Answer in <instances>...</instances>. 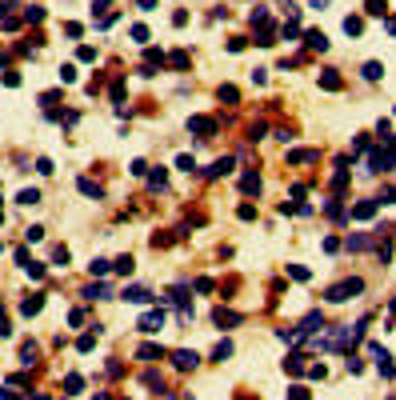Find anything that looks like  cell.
Returning a JSON list of instances; mask_svg holds the SVG:
<instances>
[{"label":"cell","instance_id":"cell-48","mask_svg":"<svg viewBox=\"0 0 396 400\" xmlns=\"http://www.w3.org/2000/svg\"><path fill=\"white\" fill-rule=\"evenodd\" d=\"M324 4H328V0H312V8H324Z\"/></svg>","mask_w":396,"mask_h":400},{"label":"cell","instance_id":"cell-20","mask_svg":"<svg viewBox=\"0 0 396 400\" xmlns=\"http://www.w3.org/2000/svg\"><path fill=\"white\" fill-rule=\"evenodd\" d=\"M240 188H244V192H260V176H256V172H248L244 180H240Z\"/></svg>","mask_w":396,"mask_h":400},{"label":"cell","instance_id":"cell-17","mask_svg":"<svg viewBox=\"0 0 396 400\" xmlns=\"http://www.w3.org/2000/svg\"><path fill=\"white\" fill-rule=\"evenodd\" d=\"M84 296H88V300H104V296H108V284H88Z\"/></svg>","mask_w":396,"mask_h":400},{"label":"cell","instance_id":"cell-39","mask_svg":"<svg viewBox=\"0 0 396 400\" xmlns=\"http://www.w3.org/2000/svg\"><path fill=\"white\" fill-rule=\"evenodd\" d=\"M288 272L296 276V280H308V268H300V264H288Z\"/></svg>","mask_w":396,"mask_h":400},{"label":"cell","instance_id":"cell-31","mask_svg":"<svg viewBox=\"0 0 396 400\" xmlns=\"http://www.w3.org/2000/svg\"><path fill=\"white\" fill-rule=\"evenodd\" d=\"M36 200H40L36 188H24V192H20V204H36Z\"/></svg>","mask_w":396,"mask_h":400},{"label":"cell","instance_id":"cell-40","mask_svg":"<svg viewBox=\"0 0 396 400\" xmlns=\"http://www.w3.org/2000/svg\"><path fill=\"white\" fill-rule=\"evenodd\" d=\"M28 276H32V280H44V264H28Z\"/></svg>","mask_w":396,"mask_h":400},{"label":"cell","instance_id":"cell-1","mask_svg":"<svg viewBox=\"0 0 396 400\" xmlns=\"http://www.w3.org/2000/svg\"><path fill=\"white\" fill-rule=\"evenodd\" d=\"M360 288H364V280H340V284H332L324 296H328L332 304H344V300H348V296H356Z\"/></svg>","mask_w":396,"mask_h":400},{"label":"cell","instance_id":"cell-44","mask_svg":"<svg viewBox=\"0 0 396 400\" xmlns=\"http://www.w3.org/2000/svg\"><path fill=\"white\" fill-rule=\"evenodd\" d=\"M8 332H12V328H8V316L0 312V336H8Z\"/></svg>","mask_w":396,"mask_h":400},{"label":"cell","instance_id":"cell-13","mask_svg":"<svg viewBox=\"0 0 396 400\" xmlns=\"http://www.w3.org/2000/svg\"><path fill=\"white\" fill-rule=\"evenodd\" d=\"M288 160H292V164H308V160H316V152H308V148H296V152H288Z\"/></svg>","mask_w":396,"mask_h":400},{"label":"cell","instance_id":"cell-32","mask_svg":"<svg viewBox=\"0 0 396 400\" xmlns=\"http://www.w3.org/2000/svg\"><path fill=\"white\" fill-rule=\"evenodd\" d=\"M152 64H164V52H160V48H148V68H152Z\"/></svg>","mask_w":396,"mask_h":400},{"label":"cell","instance_id":"cell-30","mask_svg":"<svg viewBox=\"0 0 396 400\" xmlns=\"http://www.w3.org/2000/svg\"><path fill=\"white\" fill-rule=\"evenodd\" d=\"M132 40H136V44L148 40V28H144V24H132Z\"/></svg>","mask_w":396,"mask_h":400},{"label":"cell","instance_id":"cell-43","mask_svg":"<svg viewBox=\"0 0 396 400\" xmlns=\"http://www.w3.org/2000/svg\"><path fill=\"white\" fill-rule=\"evenodd\" d=\"M0 400H24V396H16L12 388H0Z\"/></svg>","mask_w":396,"mask_h":400},{"label":"cell","instance_id":"cell-42","mask_svg":"<svg viewBox=\"0 0 396 400\" xmlns=\"http://www.w3.org/2000/svg\"><path fill=\"white\" fill-rule=\"evenodd\" d=\"M128 172H132V176H144V172H148V164H144V160H132V168H128Z\"/></svg>","mask_w":396,"mask_h":400},{"label":"cell","instance_id":"cell-3","mask_svg":"<svg viewBox=\"0 0 396 400\" xmlns=\"http://www.w3.org/2000/svg\"><path fill=\"white\" fill-rule=\"evenodd\" d=\"M196 360H200V356H196V352H188V348H176V352H172V364L180 368V372H188V368H196Z\"/></svg>","mask_w":396,"mask_h":400},{"label":"cell","instance_id":"cell-12","mask_svg":"<svg viewBox=\"0 0 396 400\" xmlns=\"http://www.w3.org/2000/svg\"><path fill=\"white\" fill-rule=\"evenodd\" d=\"M80 192H84V196H92V200H100V196H104V192H100V184H96V180H88V176L80 180Z\"/></svg>","mask_w":396,"mask_h":400},{"label":"cell","instance_id":"cell-29","mask_svg":"<svg viewBox=\"0 0 396 400\" xmlns=\"http://www.w3.org/2000/svg\"><path fill=\"white\" fill-rule=\"evenodd\" d=\"M24 20H28V24H36V20H44V8H24Z\"/></svg>","mask_w":396,"mask_h":400},{"label":"cell","instance_id":"cell-19","mask_svg":"<svg viewBox=\"0 0 396 400\" xmlns=\"http://www.w3.org/2000/svg\"><path fill=\"white\" fill-rule=\"evenodd\" d=\"M212 320H216V324H236L240 316H236V312H228V308H216V312H212Z\"/></svg>","mask_w":396,"mask_h":400},{"label":"cell","instance_id":"cell-11","mask_svg":"<svg viewBox=\"0 0 396 400\" xmlns=\"http://www.w3.org/2000/svg\"><path fill=\"white\" fill-rule=\"evenodd\" d=\"M40 308H44V300H40V296H28V300L20 304V312H24V316H36Z\"/></svg>","mask_w":396,"mask_h":400},{"label":"cell","instance_id":"cell-22","mask_svg":"<svg viewBox=\"0 0 396 400\" xmlns=\"http://www.w3.org/2000/svg\"><path fill=\"white\" fill-rule=\"evenodd\" d=\"M108 268H112V264H108V260H100V256H96V260H92V264H88V272H92V276H104V272H108Z\"/></svg>","mask_w":396,"mask_h":400},{"label":"cell","instance_id":"cell-16","mask_svg":"<svg viewBox=\"0 0 396 400\" xmlns=\"http://www.w3.org/2000/svg\"><path fill=\"white\" fill-rule=\"evenodd\" d=\"M344 32H348V36H360V32H364V20H360V16H348V20H344Z\"/></svg>","mask_w":396,"mask_h":400},{"label":"cell","instance_id":"cell-46","mask_svg":"<svg viewBox=\"0 0 396 400\" xmlns=\"http://www.w3.org/2000/svg\"><path fill=\"white\" fill-rule=\"evenodd\" d=\"M140 8L148 12V8H156V0H140Z\"/></svg>","mask_w":396,"mask_h":400},{"label":"cell","instance_id":"cell-26","mask_svg":"<svg viewBox=\"0 0 396 400\" xmlns=\"http://www.w3.org/2000/svg\"><path fill=\"white\" fill-rule=\"evenodd\" d=\"M288 400H308V388H304V384H292V388H288Z\"/></svg>","mask_w":396,"mask_h":400},{"label":"cell","instance_id":"cell-10","mask_svg":"<svg viewBox=\"0 0 396 400\" xmlns=\"http://www.w3.org/2000/svg\"><path fill=\"white\" fill-rule=\"evenodd\" d=\"M320 88H328V92H340V88H344V80H340L336 72H324V76H320Z\"/></svg>","mask_w":396,"mask_h":400},{"label":"cell","instance_id":"cell-8","mask_svg":"<svg viewBox=\"0 0 396 400\" xmlns=\"http://www.w3.org/2000/svg\"><path fill=\"white\" fill-rule=\"evenodd\" d=\"M232 164H236L232 156H220L216 164H212V168H208V180H216V176H224V172H232Z\"/></svg>","mask_w":396,"mask_h":400},{"label":"cell","instance_id":"cell-37","mask_svg":"<svg viewBox=\"0 0 396 400\" xmlns=\"http://www.w3.org/2000/svg\"><path fill=\"white\" fill-rule=\"evenodd\" d=\"M24 236H28V240H32V244H36V240H44V228H40V224H32V228H28Z\"/></svg>","mask_w":396,"mask_h":400},{"label":"cell","instance_id":"cell-41","mask_svg":"<svg viewBox=\"0 0 396 400\" xmlns=\"http://www.w3.org/2000/svg\"><path fill=\"white\" fill-rule=\"evenodd\" d=\"M176 168H184V172H192L196 164H192V156H176Z\"/></svg>","mask_w":396,"mask_h":400},{"label":"cell","instance_id":"cell-38","mask_svg":"<svg viewBox=\"0 0 396 400\" xmlns=\"http://www.w3.org/2000/svg\"><path fill=\"white\" fill-rule=\"evenodd\" d=\"M36 172H40V176H48V172H52V160H48V156H40V160H36Z\"/></svg>","mask_w":396,"mask_h":400},{"label":"cell","instance_id":"cell-28","mask_svg":"<svg viewBox=\"0 0 396 400\" xmlns=\"http://www.w3.org/2000/svg\"><path fill=\"white\" fill-rule=\"evenodd\" d=\"M168 60H172V68H188V52H172Z\"/></svg>","mask_w":396,"mask_h":400},{"label":"cell","instance_id":"cell-5","mask_svg":"<svg viewBox=\"0 0 396 400\" xmlns=\"http://www.w3.org/2000/svg\"><path fill=\"white\" fill-rule=\"evenodd\" d=\"M372 216H376V200H360L352 208V220H372Z\"/></svg>","mask_w":396,"mask_h":400},{"label":"cell","instance_id":"cell-25","mask_svg":"<svg viewBox=\"0 0 396 400\" xmlns=\"http://www.w3.org/2000/svg\"><path fill=\"white\" fill-rule=\"evenodd\" d=\"M384 12H388L384 0H368V16H384Z\"/></svg>","mask_w":396,"mask_h":400},{"label":"cell","instance_id":"cell-9","mask_svg":"<svg viewBox=\"0 0 396 400\" xmlns=\"http://www.w3.org/2000/svg\"><path fill=\"white\" fill-rule=\"evenodd\" d=\"M136 356H140V360H160V356H164V348H160V344H140V348H136Z\"/></svg>","mask_w":396,"mask_h":400},{"label":"cell","instance_id":"cell-15","mask_svg":"<svg viewBox=\"0 0 396 400\" xmlns=\"http://www.w3.org/2000/svg\"><path fill=\"white\" fill-rule=\"evenodd\" d=\"M384 76V64H376V60H368L364 64V80H380Z\"/></svg>","mask_w":396,"mask_h":400},{"label":"cell","instance_id":"cell-24","mask_svg":"<svg viewBox=\"0 0 396 400\" xmlns=\"http://www.w3.org/2000/svg\"><path fill=\"white\" fill-rule=\"evenodd\" d=\"M52 260H56V264H68V260H72V252L64 248V244H60V248H52Z\"/></svg>","mask_w":396,"mask_h":400},{"label":"cell","instance_id":"cell-4","mask_svg":"<svg viewBox=\"0 0 396 400\" xmlns=\"http://www.w3.org/2000/svg\"><path fill=\"white\" fill-rule=\"evenodd\" d=\"M188 132L212 136V132H216V120H208V116H192V120H188Z\"/></svg>","mask_w":396,"mask_h":400},{"label":"cell","instance_id":"cell-49","mask_svg":"<svg viewBox=\"0 0 396 400\" xmlns=\"http://www.w3.org/2000/svg\"><path fill=\"white\" fill-rule=\"evenodd\" d=\"M96 400H108V396H96Z\"/></svg>","mask_w":396,"mask_h":400},{"label":"cell","instance_id":"cell-35","mask_svg":"<svg viewBox=\"0 0 396 400\" xmlns=\"http://www.w3.org/2000/svg\"><path fill=\"white\" fill-rule=\"evenodd\" d=\"M220 100H228V104H236V88H232V84H224V88H220Z\"/></svg>","mask_w":396,"mask_h":400},{"label":"cell","instance_id":"cell-33","mask_svg":"<svg viewBox=\"0 0 396 400\" xmlns=\"http://www.w3.org/2000/svg\"><path fill=\"white\" fill-rule=\"evenodd\" d=\"M64 388H68V392H80V388H84V380H80V376H76V372H72V376H68V380H64Z\"/></svg>","mask_w":396,"mask_h":400},{"label":"cell","instance_id":"cell-34","mask_svg":"<svg viewBox=\"0 0 396 400\" xmlns=\"http://www.w3.org/2000/svg\"><path fill=\"white\" fill-rule=\"evenodd\" d=\"M308 376H312V380H324V376H328V368H324V364H312V368H308Z\"/></svg>","mask_w":396,"mask_h":400},{"label":"cell","instance_id":"cell-2","mask_svg":"<svg viewBox=\"0 0 396 400\" xmlns=\"http://www.w3.org/2000/svg\"><path fill=\"white\" fill-rule=\"evenodd\" d=\"M164 320H168V316H164V308H152V312H144V316H140V332H160V328H164Z\"/></svg>","mask_w":396,"mask_h":400},{"label":"cell","instance_id":"cell-47","mask_svg":"<svg viewBox=\"0 0 396 400\" xmlns=\"http://www.w3.org/2000/svg\"><path fill=\"white\" fill-rule=\"evenodd\" d=\"M388 32H392V36H396V16H388Z\"/></svg>","mask_w":396,"mask_h":400},{"label":"cell","instance_id":"cell-27","mask_svg":"<svg viewBox=\"0 0 396 400\" xmlns=\"http://www.w3.org/2000/svg\"><path fill=\"white\" fill-rule=\"evenodd\" d=\"M76 348H80V352H92V348H96V336H92V332L80 336V344H76Z\"/></svg>","mask_w":396,"mask_h":400},{"label":"cell","instance_id":"cell-23","mask_svg":"<svg viewBox=\"0 0 396 400\" xmlns=\"http://www.w3.org/2000/svg\"><path fill=\"white\" fill-rule=\"evenodd\" d=\"M164 180H168V172H164V168H156V172L148 176V184H152V188H164Z\"/></svg>","mask_w":396,"mask_h":400},{"label":"cell","instance_id":"cell-14","mask_svg":"<svg viewBox=\"0 0 396 400\" xmlns=\"http://www.w3.org/2000/svg\"><path fill=\"white\" fill-rule=\"evenodd\" d=\"M348 248H352V252H364V248H372V236H348Z\"/></svg>","mask_w":396,"mask_h":400},{"label":"cell","instance_id":"cell-36","mask_svg":"<svg viewBox=\"0 0 396 400\" xmlns=\"http://www.w3.org/2000/svg\"><path fill=\"white\" fill-rule=\"evenodd\" d=\"M60 80L72 84V80H76V68H72V64H64V68H60Z\"/></svg>","mask_w":396,"mask_h":400},{"label":"cell","instance_id":"cell-45","mask_svg":"<svg viewBox=\"0 0 396 400\" xmlns=\"http://www.w3.org/2000/svg\"><path fill=\"white\" fill-rule=\"evenodd\" d=\"M384 200H388V204H396V184H392V188L384 192Z\"/></svg>","mask_w":396,"mask_h":400},{"label":"cell","instance_id":"cell-18","mask_svg":"<svg viewBox=\"0 0 396 400\" xmlns=\"http://www.w3.org/2000/svg\"><path fill=\"white\" fill-rule=\"evenodd\" d=\"M228 356H232V340H220L212 348V360H228Z\"/></svg>","mask_w":396,"mask_h":400},{"label":"cell","instance_id":"cell-6","mask_svg":"<svg viewBox=\"0 0 396 400\" xmlns=\"http://www.w3.org/2000/svg\"><path fill=\"white\" fill-rule=\"evenodd\" d=\"M304 40H308V48H312V52H328V36H324V32H316V28H312V32H304Z\"/></svg>","mask_w":396,"mask_h":400},{"label":"cell","instance_id":"cell-21","mask_svg":"<svg viewBox=\"0 0 396 400\" xmlns=\"http://www.w3.org/2000/svg\"><path fill=\"white\" fill-rule=\"evenodd\" d=\"M132 264H136L132 256H120V260H116L112 268H116V272H124V276H132Z\"/></svg>","mask_w":396,"mask_h":400},{"label":"cell","instance_id":"cell-7","mask_svg":"<svg viewBox=\"0 0 396 400\" xmlns=\"http://www.w3.org/2000/svg\"><path fill=\"white\" fill-rule=\"evenodd\" d=\"M124 300H132V304H148V300H152V292H148V288H140V284H132V288H124Z\"/></svg>","mask_w":396,"mask_h":400}]
</instances>
